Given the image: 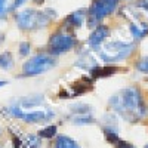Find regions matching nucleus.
<instances>
[{
    "mask_svg": "<svg viewBox=\"0 0 148 148\" xmlns=\"http://www.w3.org/2000/svg\"><path fill=\"white\" fill-rule=\"evenodd\" d=\"M76 65L80 67V68H83V70L90 71L92 68H95V67L98 65V62H96V59H95L90 53H86V55H83L82 58H79V61L76 62Z\"/></svg>",
    "mask_w": 148,
    "mask_h": 148,
    "instance_id": "nucleus-12",
    "label": "nucleus"
},
{
    "mask_svg": "<svg viewBox=\"0 0 148 148\" xmlns=\"http://www.w3.org/2000/svg\"><path fill=\"white\" fill-rule=\"evenodd\" d=\"M5 84H8V82H0V88H2V86H5Z\"/></svg>",
    "mask_w": 148,
    "mask_h": 148,
    "instance_id": "nucleus-28",
    "label": "nucleus"
},
{
    "mask_svg": "<svg viewBox=\"0 0 148 148\" xmlns=\"http://www.w3.org/2000/svg\"><path fill=\"white\" fill-rule=\"evenodd\" d=\"M30 53V43L28 42H22L19 45V55L21 56H27Z\"/></svg>",
    "mask_w": 148,
    "mask_h": 148,
    "instance_id": "nucleus-23",
    "label": "nucleus"
},
{
    "mask_svg": "<svg viewBox=\"0 0 148 148\" xmlns=\"http://www.w3.org/2000/svg\"><path fill=\"white\" fill-rule=\"evenodd\" d=\"M86 16H88V12H86L84 9H79L76 12H71V14L65 18L64 24L68 25L70 28H80L83 25Z\"/></svg>",
    "mask_w": 148,
    "mask_h": 148,
    "instance_id": "nucleus-10",
    "label": "nucleus"
},
{
    "mask_svg": "<svg viewBox=\"0 0 148 148\" xmlns=\"http://www.w3.org/2000/svg\"><path fill=\"white\" fill-rule=\"evenodd\" d=\"M98 2L105 8L108 15L113 14V12L116 10V8H117V5H119V0H98Z\"/></svg>",
    "mask_w": 148,
    "mask_h": 148,
    "instance_id": "nucleus-20",
    "label": "nucleus"
},
{
    "mask_svg": "<svg viewBox=\"0 0 148 148\" xmlns=\"http://www.w3.org/2000/svg\"><path fill=\"white\" fill-rule=\"evenodd\" d=\"M95 121V119L90 114H82V116H76L73 119L74 125H92Z\"/></svg>",
    "mask_w": 148,
    "mask_h": 148,
    "instance_id": "nucleus-17",
    "label": "nucleus"
},
{
    "mask_svg": "<svg viewBox=\"0 0 148 148\" xmlns=\"http://www.w3.org/2000/svg\"><path fill=\"white\" fill-rule=\"evenodd\" d=\"M108 36H110V28H108L107 25H98V27L90 33L88 43H89L90 47L98 49V47L104 43V40L107 39Z\"/></svg>",
    "mask_w": 148,
    "mask_h": 148,
    "instance_id": "nucleus-8",
    "label": "nucleus"
},
{
    "mask_svg": "<svg viewBox=\"0 0 148 148\" xmlns=\"http://www.w3.org/2000/svg\"><path fill=\"white\" fill-rule=\"evenodd\" d=\"M70 110L73 111L74 114L77 116H82V114H90L92 113V107L86 105V104H74L70 107Z\"/></svg>",
    "mask_w": 148,
    "mask_h": 148,
    "instance_id": "nucleus-16",
    "label": "nucleus"
},
{
    "mask_svg": "<svg viewBox=\"0 0 148 148\" xmlns=\"http://www.w3.org/2000/svg\"><path fill=\"white\" fill-rule=\"evenodd\" d=\"M133 51L132 43L125 42H108L98 47V53L105 62H119L126 59Z\"/></svg>",
    "mask_w": 148,
    "mask_h": 148,
    "instance_id": "nucleus-2",
    "label": "nucleus"
},
{
    "mask_svg": "<svg viewBox=\"0 0 148 148\" xmlns=\"http://www.w3.org/2000/svg\"><path fill=\"white\" fill-rule=\"evenodd\" d=\"M119 68L117 67H113V65H107V67H99L96 65L95 68H92L89 73H90V77L95 80V79H102V77H108V76H113L114 73H117Z\"/></svg>",
    "mask_w": 148,
    "mask_h": 148,
    "instance_id": "nucleus-11",
    "label": "nucleus"
},
{
    "mask_svg": "<svg viewBox=\"0 0 148 148\" xmlns=\"http://www.w3.org/2000/svg\"><path fill=\"white\" fill-rule=\"evenodd\" d=\"M92 88H93L92 80L88 79V77H82L71 84V93L70 95L71 96H79V95H83L86 92L92 90Z\"/></svg>",
    "mask_w": 148,
    "mask_h": 148,
    "instance_id": "nucleus-9",
    "label": "nucleus"
},
{
    "mask_svg": "<svg viewBox=\"0 0 148 148\" xmlns=\"http://www.w3.org/2000/svg\"><path fill=\"white\" fill-rule=\"evenodd\" d=\"M14 65V56H12L10 52H3L2 56H0V68L3 70H9Z\"/></svg>",
    "mask_w": 148,
    "mask_h": 148,
    "instance_id": "nucleus-15",
    "label": "nucleus"
},
{
    "mask_svg": "<svg viewBox=\"0 0 148 148\" xmlns=\"http://www.w3.org/2000/svg\"><path fill=\"white\" fill-rule=\"evenodd\" d=\"M55 116V113L51 108H33L31 111L22 114V120H25L27 123H45L49 121Z\"/></svg>",
    "mask_w": 148,
    "mask_h": 148,
    "instance_id": "nucleus-7",
    "label": "nucleus"
},
{
    "mask_svg": "<svg viewBox=\"0 0 148 148\" xmlns=\"http://www.w3.org/2000/svg\"><path fill=\"white\" fill-rule=\"evenodd\" d=\"M55 65H56V62L51 56H47V55H36V56L28 59L27 62L22 65V73H24V76L34 77V76H39V74H43V73L49 71Z\"/></svg>",
    "mask_w": 148,
    "mask_h": 148,
    "instance_id": "nucleus-3",
    "label": "nucleus"
},
{
    "mask_svg": "<svg viewBox=\"0 0 148 148\" xmlns=\"http://www.w3.org/2000/svg\"><path fill=\"white\" fill-rule=\"evenodd\" d=\"M105 16H108L105 8L98 2V0H93L92 5L89 6V10H88V25L90 28H96L98 24H99Z\"/></svg>",
    "mask_w": 148,
    "mask_h": 148,
    "instance_id": "nucleus-6",
    "label": "nucleus"
},
{
    "mask_svg": "<svg viewBox=\"0 0 148 148\" xmlns=\"http://www.w3.org/2000/svg\"><path fill=\"white\" fill-rule=\"evenodd\" d=\"M76 39L73 36L67 34V33H62V31H56L51 36L49 39V43H47V49L52 55H59V53H65L68 51L76 46Z\"/></svg>",
    "mask_w": 148,
    "mask_h": 148,
    "instance_id": "nucleus-4",
    "label": "nucleus"
},
{
    "mask_svg": "<svg viewBox=\"0 0 148 148\" xmlns=\"http://www.w3.org/2000/svg\"><path fill=\"white\" fill-rule=\"evenodd\" d=\"M55 148H80L76 141H73L68 136H58L55 142Z\"/></svg>",
    "mask_w": 148,
    "mask_h": 148,
    "instance_id": "nucleus-13",
    "label": "nucleus"
},
{
    "mask_svg": "<svg viewBox=\"0 0 148 148\" xmlns=\"http://www.w3.org/2000/svg\"><path fill=\"white\" fill-rule=\"evenodd\" d=\"M136 68L142 73H148V56L141 58L138 62H136Z\"/></svg>",
    "mask_w": 148,
    "mask_h": 148,
    "instance_id": "nucleus-22",
    "label": "nucleus"
},
{
    "mask_svg": "<svg viewBox=\"0 0 148 148\" xmlns=\"http://www.w3.org/2000/svg\"><path fill=\"white\" fill-rule=\"evenodd\" d=\"M116 148H135L132 144H129V142H125V141H119L117 142V145H116Z\"/></svg>",
    "mask_w": 148,
    "mask_h": 148,
    "instance_id": "nucleus-24",
    "label": "nucleus"
},
{
    "mask_svg": "<svg viewBox=\"0 0 148 148\" xmlns=\"http://www.w3.org/2000/svg\"><path fill=\"white\" fill-rule=\"evenodd\" d=\"M145 148H148V145H147V147H145Z\"/></svg>",
    "mask_w": 148,
    "mask_h": 148,
    "instance_id": "nucleus-29",
    "label": "nucleus"
},
{
    "mask_svg": "<svg viewBox=\"0 0 148 148\" xmlns=\"http://www.w3.org/2000/svg\"><path fill=\"white\" fill-rule=\"evenodd\" d=\"M55 133H56V126H47V127H45L39 132V136H42V138H53Z\"/></svg>",
    "mask_w": 148,
    "mask_h": 148,
    "instance_id": "nucleus-21",
    "label": "nucleus"
},
{
    "mask_svg": "<svg viewBox=\"0 0 148 148\" xmlns=\"http://www.w3.org/2000/svg\"><path fill=\"white\" fill-rule=\"evenodd\" d=\"M110 107L127 121H136L147 116V107L138 88H126L110 98Z\"/></svg>",
    "mask_w": 148,
    "mask_h": 148,
    "instance_id": "nucleus-1",
    "label": "nucleus"
},
{
    "mask_svg": "<svg viewBox=\"0 0 148 148\" xmlns=\"http://www.w3.org/2000/svg\"><path fill=\"white\" fill-rule=\"evenodd\" d=\"M130 33L135 39H142L144 36L148 34V28H142V27L135 25V24H130Z\"/></svg>",
    "mask_w": 148,
    "mask_h": 148,
    "instance_id": "nucleus-19",
    "label": "nucleus"
},
{
    "mask_svg": "<svg viewBox=\"0 0 148 148\" xmlns=\"http://www.w3.org/2000/svg\"><path fill=\"white\" fill-rule=\"evenodd\" d=\"M40 147V139L34 136V135H25L22 136V147L21 148H39Z\"/></svg>",
    "mask_w": 148,
    "mask_h": 148,
    "instance_id": "nucleus-14",
    "label": "nucleus"
},
{
    "mask_svg": "<svg viewBox=\"0 0 148 148\" xmlns=\"http://www.w3.org/2000/svg\"><path fill=\"white\" fill-rule=\"evenodd\" d=\"M34 2H36L37 5H42V3H45V0H34Z\"/></svg>",
    "mask_w": 148,
    "mask_h": 148,
    "instance_id": "nucleus-27",
    "label": "nucleus"
},
{
    "mask_svg": "<svg viewBox=\"0 0 148 148\" xmlns=\"http://www.w3.org/2000/svg\"><path fill=\"white\" fill-rule=\"evenodd\" d=\"M138 6H139L144 12H147V14H148V0H141V2L138 3Z\"/></svg>",
    "mask_w": 148,
    "mask_h": 148,
    "instance_id": "nucleus-25",
    "label": "nucleus"
},
{
    "mask_svg": "<svg viewBox=\"0 0 148 148\" xmlns=\"http://www.w3.org/2000/svg\"><path fill=\"white\" fill-rule=\"evenodd\" d=\"M5 6H6V0H0V15H3Z\"/></svg>",
    "mask_w": 148,
    "mask_h": 148,
    "instance_id": "nucleus-26",
    "label": "nucleus"
},
{
    "mask_svg": "<svg viewBox=\"0 0 148 148\" xmlns=\"http://www.w3.org/2000/svg\"><path fill=\"white\" fill-rule=\"evenodd\" d=\"M16 24L21 30L39 28V12L34 9H25L16 15Z\"/></svg>",
    "mask_w": 148,
    "mask_h": 148,
    "instance_id": "nucleus-5",
    "label": "nucleus"
},
{
    "mask_svg": "<svg viewBox=\"0 0 148 148\" xmlns=\"http://www.w3.org/2000/svg\"><path fill=\"white\" fill-rule=\"evenodd\" d=\"M27 0H6V6H5V12L3 14H8V12H12L18 8H21Z\"/></svg>",
    "mask_w": 148,
    "mask_h": 148,
    "instance_id": "nucleus-18",
    "label": "nucleus"
}]
</instances>
